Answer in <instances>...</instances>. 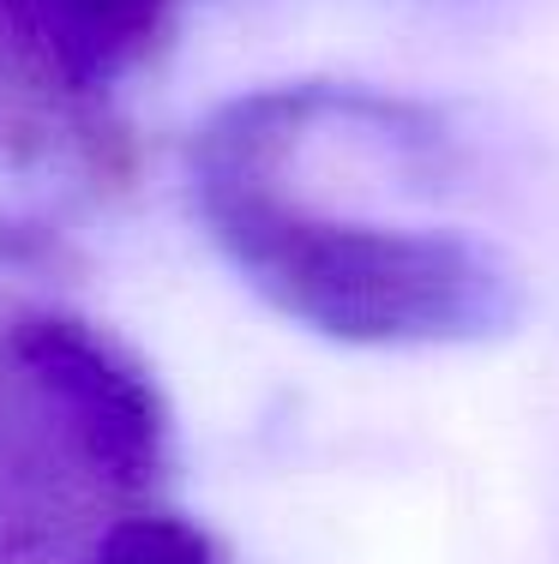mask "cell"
<instances>
[{
    "instance_id": "6da1fadb",
    "label": "cell",
    "mask_w": 559,
    "mask_h": 564,
    "mask_svg": "<svg viewBox=\"0 0 559 564\" xmlns=\"http://www.w3.org/2000/svg\"><path fill=\"white\" fill-rule=\"evenodd\" d=\"M247 252L301 318L355 343H470L517 318L505 271L451 235L313 223L259 205Z\"/></svg>"
}]
</instances>
